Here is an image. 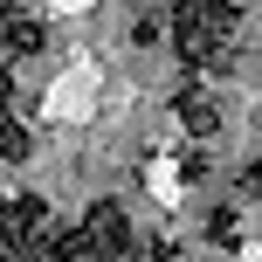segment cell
<instances>
[{
    "label": "cell",
    "instance_id": "5",
    "mask_svg": "<svg viewBox=\"0 0 262 262\" xmlns=\"http://www.w3.org/2000/svg\"><path fill=\"white\" fill-rule=\"evenodd\" d=\"M41 41H49V35H41L35 14H21V7H7V0H0V49H7V55H35Z\"/></svg>",
    "mask_w": 262,
    "mask_h": 262
},
{
    "label": "cell",
    "instance_id": "3",
    "mask_svg": "<svg viewBox=\"0 0 262 262\" xmlns=\"http://www.w3.org/2000/svg\"><path fill=\"white\" fill-rule=\"evenodd\" d=\"M0 235H7V242H28V249H41V242L55 235V228H49V207H41L35 193H7V200H0Z\"/></svg>",
    "mask_w": 262,
    "mask_h": 262
},
{
    "label": "cell",
    "instance_id": "7",
    "mask_svg": "<svg viewBox=\"0 0 262 262\" xmlns=\"http://www.w3.org/2000/svg\"><path fill=\"white\" fill-rule=\"evenodd\" d=\"M207 235H214V242H235V207H214V221H207Z\"/></svg>",
    "mask_w": 262,
    "mask_h": 262
},
{
    "label": "cell",
    "instance_id": "9",
    "mask_svg": "<svg viewBox=\"0 0 262 262\" xmlns=\"http://www.w3.org/2000/svg\"><path fill=\"white\" fill-rule=\"evenodd\" d=\"M7 62H14V55H7V49H0V97H7Z\"/></svg>",
    "mask_w": 262,
    "mask_h": 262
},
{
    "label": "cell",
    "instance_id": "1",
    "mask_svg": "<svg viewBox=\"0 0 262 262\" xmlns=\"http://www.w3.org/2000/svg\"><path fill=\"white\" fill-rule=\"evenodd\" d=\"M228 41H235V7H228V0H180V7H172V49H180L186 69L221 62Z\"/></svg>",
    "mask_w": 262,
    "mask_h": 262
},
{
    "label": "cell",
    "instance_id": "8",
    "mask_svg": "<svg viewBox=\"0 0 262 262\" xmlns=\"http://www.w3.org/2000/svg\"><path fill=\"white\" fill-rule=\"evenodd\" d=\"M242 186H249V193H262V159H255L249 172H242Z\"/></svg>",
    "mask_w": 262,
    "mask_h": 262
},
{
    "label": "cell",
    "instance_id": "2",
    "mask_svg": "<svg viewBox=\"0 0 262 262\" xmlns=\"http://www.w3.org/2000/svg\"><path fill=\"white\" fill-rule=\"evenodd\" d=\"M83 235H90V249L104 262H131V221H124L118 200H97V207L83 214Z\"/></svg>",
    "mask_w": 262,
    "mask_h": 262
},
{
    "label": "cell",
    "instance_id": "6",
    "mask_svg": "<svg viewBox=\"0 0 262 262\" xmlns=\"http://www.w3.org/2000/svg\"><path fill=\"white\" fill-rule=\"evenodd\" d=\"M0 159H14V166H21V159H28V131L14 124L7 111H0Z\"/></svg>",
    "mask_w": 262,
    "mask_h": 262
},
{
    "label": "cell",
    "instance_id": "4",
    "mask_svg": "<svg viewBox=\"0 0 262 262\" xmlns=\"http://www.w3.org/2000/svg\"><path fill=\"white\" fill-rule=\"evenodd\" d=\"M172 111H180V124L193 131V138H214V131H221V97L200 90V83H186V90L172 97Z\"/></svg>",
    "mask_w": 262,
    "mask_h": 262
}]
</instances>
